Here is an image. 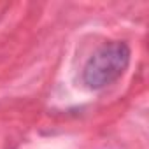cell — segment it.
I'll return each mask as SVG.
<instances>
[{
    "label": "cell",
    "instance_id": "obj_1",
    "mask_svg": "<svg viewBox=\"0 0 149 149\" xmlns=\"http://www.w3.org/2000/svg\"><path fill=\"white\" fill-rule=\"evenodd\" d=\"M130 63V47L125 42H107L98 47L83 70V81L91 90L112 84L123 76Z\"/></svg>",
    "mask_w": 149,
    "mask_h": 149
}]
</instances>
